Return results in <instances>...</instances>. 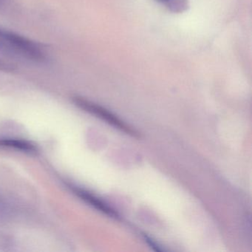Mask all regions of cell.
<instances>
[{"instance_id": "obj_1", "label": "cell", "mask_w": 252, "mask_h": 252, "mask_svg": "<svg viewBox=\"0 0 252 252\" xmlns=\"http://www.w3.org/2000/svg\"><path fill=\"white\" fill-rule=\"evenodd\" d=\"M0 53L10 58L32 63L46 61L43 46L25 36L0 28Z\"/></svg>"}, {"instance_id": "obj_2", "label": "cell", "mask_w": 252, "mask_h": 252, "mask_svg": "<svg viewBox=\"0 0 252 252\" xmlns=\"http://www.w3.org/2000/svg\"><path fill=\"white\" fill-rule=\"evenodd\" d=\"M73 101L76 103V105L79 106L81 108L95 115L97 117L100 118L103 121H105L107 123L110 124L114 127L123 131L125 133L132 135V136H138V133L135 129H132L130 126H127L119 118L116 117L115 115H113V113H110L106 109L103 108V107H100V106L97 105L94 103L91 102V101H88L85 98H81V97H75L73 98Z\"/></svg>"}, {"instance_id": "obj_3", "label": "cell", "mask_w": 252, "mask_h": 252, "mask_svg": "<svg viewBox=\"0 0 252 252\" xmlns=\"http://www.w3.org/2000/svg\"><path fill=\"white\" fill-rule=\"evenodd\" d=\"M74 191L77 195L82 198V200L91 204V206H94L97 210L100 211L111 218H117L119 217L118 214L112 208L107 206V204L94 196V194H91L85 190L78 188L74 189Z\"/></svg>"}, {"instance_id": "obj_4", "label": "cell", "mask_w": 252, "mask_h": 252, "mask_svg": "<svg viewBox=\"0 0 252 252\" xmlns=\"http://www.w3.org/2000/svg\"><path fill=\"white\" fill-rule=\"evenodd\" d=\"M165 8L175 14H181L189 7V0H156Z\"/></svg>"}, {"instance_id": "obj_5", "label": "cell", "mask_w": 252, "mask_h": 252, "mask_svg": "<svg viewBox=\"0 0 252 252\" xmlns=\"http://www.w3.org/2000/svg\"><path fill=\"white\" fill-rule=\"evenodd\" d=\"M0 147H9L16 150H23V151H34L35 148L32 144L26 141L14 139L0 140Z\"/></svg>"}, {"instance_id": "obj_6", "label": "cell", "mask_w": 252, "mask_h": 252, "mask_svg": "<svg viewBox=\"0 0 252 252\" xmlns=\"http://www.w3.org/2000/svg\"><path fill=\"white\" fill-rule=\"evenodd\" d=\"M16 70L15 66L8 62L0 60V71L13 72Z\"/></svg>"}, {"instance_id": "obj_7", "label": "cell", "mask_w": 252, "mask_h": 252, "mask_svg": "<svg viewBox=\"0 0 252 252\" xmlns=\"http://www.w3.org/2000/svg\"><path fill=\"white\" fill-rule=\"evenodd\" d=\"M145 239L146 240H147V242H148L149 243H150V246H153V249H155L156 251H158V252H161L162 249H160V248L158 247V246H157V244H156V243H154V242L153 241V240H151V239L150 238V237H147V236H145Z\"/></svg>"}, {"instance_id": "obj_8", "label": "cell", "mask_w": 252, "mask_h": 252, "mask_svg": "<svg viewBox=\"0 0 252 252\" xmlns=\"http://www.w3.org/2000/svg\"><path fill=\"white\" fill-rule=\"evenodd\" d=\"M5 5V0H0V10L4 8Z\"/></svg>"}]
</instances>
